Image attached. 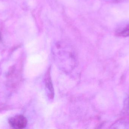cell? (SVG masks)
Listing matches in <instances>:
<instances>
[{
    "label": "cell",
    "mask_w": 129,
    "mask_h": 129,
    "mask_svg": "<svg viewBox=\"0 0 129 129\" xmlns=\"http://www.w3.org/2000/svg\"><path fill=\"white\" fill-rule=\"evenodd\" d=\"M8 123L13 128L23 129L27 125V120L23 115H16L9 118Z\"/></svg>",
    "instance_id": "1"
},
{
    "label": "cell",
    "mask_w": 129,
    "mask_h": 129,
    "mask_svg": "<svg viewBox=\"0 0 129 129\" xmlns=\"http://www.w3.org/2000/svg\"><path fill=\"white\" fill-rule=\"evenodd\" d=\"M45 81L46 88L49 91V96L51 98H53L54 95V91L49 70H48L45 75Z\"/></svg>",
    "instance_id": "2"
},
{
    "label": "cell",
    "mask_w": 129,
    "mask_h": 129,
    "mask_svg": "<svg viewBox=\"0 0 129 129\" xmlns=\"http://www.w3.org/2000/svg\"><path fill=\"white\" fill-rule=\"evenodd\" d=\"M119 36L123 37H127L129 36V25L123 28L121 31H119L117 33Z\"/></svg>",
    "instance_id": "3"
},
{
    "label": "cell",
    "mask_w": 129,
    "mask_h": 129,
    "mask_svg": "<svg viewBox=\"0 0 129 129\" xmlns=\"http://www.w3.org/2000/svg\"><path fill=\"white\" fill-rule=\"evenodd\" d=\"M1 40V34H0V40Z\"/></svg>",
    "instance_id": "4"
}]
</instances>
